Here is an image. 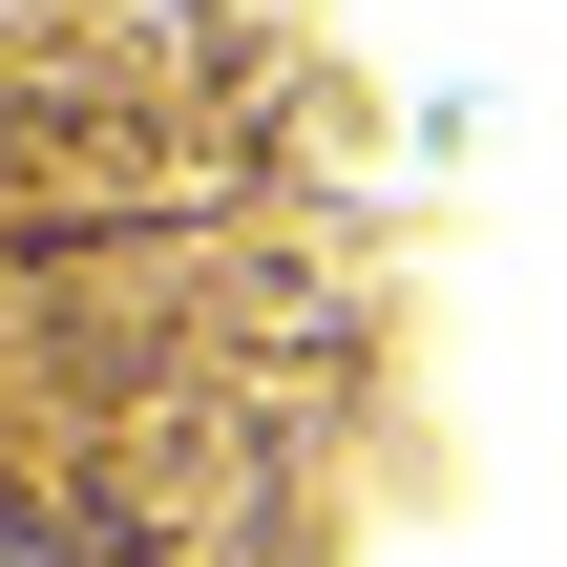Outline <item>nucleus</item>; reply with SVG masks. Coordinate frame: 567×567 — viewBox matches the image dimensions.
Masks as SVG:
<instances>
[{
  "label": "nucleus",
  "instance_id": "obj_1",
  "mask_svg": "<svg viewBox=\"0 0 567 567\" xmlns=\"http://www.w3.org/2000/svg\"><path fill=\"white\" fill-rule=\"evenodd\" d=\"M421 463L400 84L316 0H0V567H379Z\"/></svg>",
  "mask_w": 567,
  "mask_h": 567
}]
</instances>
